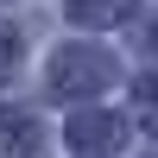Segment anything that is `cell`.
Returning a JSON list of instances; mask_svg holds the SVG:
<instances>
[{
	"label": "cell",
	"instance_id": "cell-1",
	"mask_svg": "<svg viewBox=\"0 0 158 158\" xmlns=\"http://www.w3.org/2000/svg\"><path fill=\"white\" fill-rule=\"evenodd\" d=\"M120 6H127V0H76V13H82V19H114Z\"/></svg>",
	"mask_w": 158,
	"mask_h": 158
},
{
	"label": "cell",
	"instance_id": "cell-2",
	"mask_svg": "<svg viewBox=\"0 0 158 158\" xmlns=\"http://www.w3.org/2000/svg\"><path fill=\"white\" fill-rule=\"evenodd\" d=\"M139 108H146V114H152V127H158V82H146V89H139Z\"/></svg>",
	"mask_w": 158,
	"mask_h": 158
},
{
	"label": "cell",
	"instance_id": "cell-3",
	"mask_svg": "<svg viewBox=\"0 0 158 158\" xmlns=\"http://www.w3.org/2000/svg\"><path fill=\"white\" fill-rule=\"evenodd\" d=\"M0 63H6V32H0Z\"/></svg>",
	"mask_w": 158,
	"mask_h": 158
}]
</instances>
